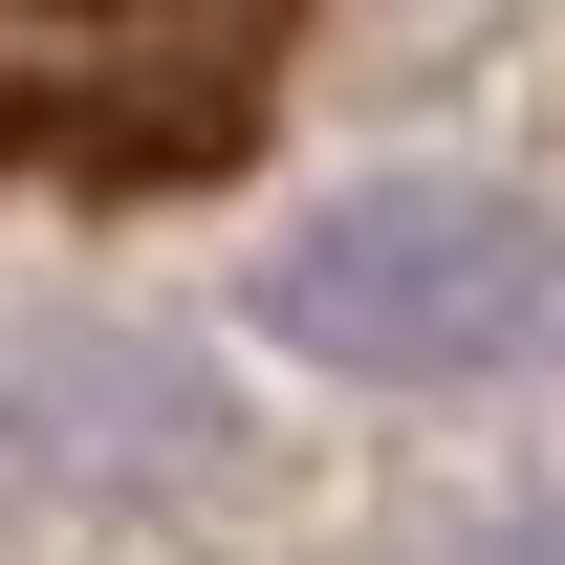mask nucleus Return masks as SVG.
I'll return each mask as SVG.
<instances>
[{"label":"nucleus","mask_w":565,"mask_h":565,"mask_svg":"<svg viewBox=\"0 0 565 565\" xmlns=\"http://www.w3.org/2000/svg\"><path fill=\"white\" fill-rule=\"evenodd\" d=\"M262 349L349 370V392H479L565 349V217L500 174H349L262 239Z\"/></svg>","instance_id":"nucleus-1"},{"label":"nucleus","mask_w":565,"mask_h":565,"mask_svg":"<svg viewBox=\"0 0 565 565\" xmlns=\"http://www.w3.org/2000/svg\"><path fill=\"white\" fill-rule=\"evenodd\" d=\"M0 457L22 479H196L217 457V392L131 327H22L0 349Z\"/></svg>","instance_id":"nucleus-2"}]
</instances>
